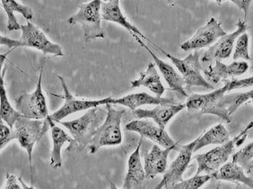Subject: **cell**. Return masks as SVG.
I'll return each instance as SVG.
<instances>
[{
	"instance_id": "10",
	"label": "cell",
	"mask_w": 253,
	"mask_h": 189,
	"mask_svg": "<svg viewBox=\"0 0 253 189\" xmlns=\"http://www.w3.org/2000/svg\"><path fill=\"white\" fill-rule=\"evenodd\" d=\"M100 108V107H99ZM99 108L87 110L84 115L72 121H61L60 124L69 131L75 141V149L83 148L89 145L96 130L99 127L101 118Z\"/></svg>"
},
{
	"instance_id": "35",
	"label": "cell",
	"mask_w": 253,
	"mask_h": 189,
	"mask_svg": "<svg viewBox=\"0 0 253 189\" xmlns=\"http://www.w3.org/2000/svg\"><path fill=\"white\" fill-rule=\"evenodd\" d=\"M237 7L239 8L240 10L243 11L244 12V21L247 22V17H248V13H249L250 8L253 1H237V0H233L231 1Z\"/></svg>"
},
{
	"instance_id": "37",
	"label": "cell",
	"mask_w": 253,
	"mask_h": 189,
	"mask_svg": "<svg viewBox=\"0 0 253 189\" xmlns=\"http://www.w3.org/2000/svg\"><path fill=\"white\" fill-rule=\"evenodd\" d=\"M109 184H110V189H132L131 188H124L123 187V189H119L116 187L115 184L113 182H111L110 180H108Z\"/></svg>"
},
{
	"instance_id": "12",
	"label": "cell",
	"mask_w": 253,
	"mask_h": 189,
	"mask_svg": "<svg viewBox=\"0 0 253 189\" xmlns=\"http://www.w3.org/2000/svg\"><path fill=\"white\" fill-rule=\"evenodd\" d=\"M227 35L220 22L214 17H211L206 25L200 27L191 38L182 43L181 49L183 51L199 50L211 47L220 38Z\"/></svg>"
},
{
	"instance_id": "9",
	"label": "cell",
	"mask_w": 253,
	"mask_h": 189,
	"mask_svg": "<svg viewBox=\"0 0 253 189\" xmlns=\"http://www.w3.org/2000/svg\"><path fill=\"white\" fill-rule=\"evenodd\" d=\"M43 68L44 60L42 62L39 78L35 91L30 94L23 93L15 100L17 111L30 119L45 120L49 116L47 99L43 93L42 86Z\"/></svg>"
},
{
	"instance_id": "19",
	"label": "cell",
	"mask_w": 253,
	"mask_h": 189,
	"mask_svg": "<svg viewBox=\"0 0 253 189\" xmlns=\"http://www.w3.org/2000/svg\"><path fill=\"white\" fill-rule=\"evenodd\" d=\"M120 3V1L118 0L102 1L101 14H102V20L119 25L120 26L124 27L131 35H137L139 38H142L152 44L153 42L149 41L148 38L143 35V33L137 27L134 26L127 20L122 11Z\"/></svg>"
},
{
	"instance_id": "18",
	"label": "cell",
	"mask_w": 253,
	"mask_h": 189,
	"mask_svg": "<svg viewBox=\"0 0 253 189\" xmlns=\"http://www.w3.org/2000/svg\"><path fill=\"white\" fill-rule=\"evenodd\" d=\"M177 148V143L170 148L162 149L154 144L151 150L144 155V169L146 179H153L160 174H164L168 169V156Z\"/></svg>"
},
{
	"instance_id": "2",
	"label": "cell",
	"mask_w": 253,
	"mask_h": 189,
	"mask_svg": "<svg viewBox=\"0 0 253 189\" xmlns=\"http://www.w3.org/2000/svg\"><path fill=\"white\" fill-rule=\"evenodd\" d=\"M20 30L22 35L20 40L11 39L1 35V46H6L10 49L21 47L35 48L44 54H52L55 57L64 55L60 45L50 41L39 27L30 21H27L26 25H21Z\"/></svg>"
},
{
	"instance_id": "34",
	"label": "cell",
	"mask_w": 253,
	"mask_h": 189,
	"mask_svg": "<svg viewBox=\"0 0 253 189\" xmlns=\"http://www.w3.org/2000/svg\"><path fill=\"white\" fill-rule=\"evenodd\" d=\"M4 189H23L22 184L19 181V178L14 174L7 173L6 174V182Z\"/></svg>"
},
{
	"instance_id": "8",
	"label": "cell",
	"mask_w": 253,
	"mask_h": 189,
	"mask_svg": "<svg viewBox=\"0 0 253 189\" xmlns=\"http://www.w3.org/2000/svg\"><path fill=\"white\" fill-rule=\"evenodd\" d=\"M227 92V86L225 84L223 87L208 94H194L187 97L185 107L188 111L215 115L225 123H231V116L222 106V97Z\"/></svg>"
},
{
	"instance_id": "14",
	"label": "cell",
	"mask_w": 253,
	"mask_h": 189,
	"mask_svg": "<svg viewBox=\"0 0 253 189\" xmlns=\"http://www.w3.org/2000/svg\"><path fill=\"white\" fill-rule=\"evenodd\" d=\"M126 130L140 134L141 137L146 138L157 145L164 148L174 146L177 142L172 140L166 129L148 119H138L129 122L126 125Z\"/></svg>"
},
{
	"instance_id": "30",
	"label": "cell",
	"mask_w": 253,
	"mask_h": 189,
	"mask_svg": "<svg viewBox=\"0 0 253 189\" xmlns=\"http://www.w3.org/2000/svg\"><path fill=\"white\" fill-rule=\"evenodd\" d=\"M253 160V142L247 144L232 156V161L240 165L246 171Z\"/></svg>"
},
{
	"instance_id": "21",
	"label": "cell",
	"mask_w": 253,
	"mask_h": 189,
	"mask_svg": "<svg viewBox=\"0 0 253 189\" xmlns=\"http://www.w3.org/2000/svg\"><path fill=\"white\" fill-rule=\"evenodd\" d=\"M51 139L52 148L50 155V166L53 169H61L62 165V149L66 142H69L66 151H73L75 149V141L70 134L59 126L51 128Z\"/></svg>"
},
{
	"instance_id": "15",
	"label": "cell",
	"mask_w": 253,
	"mask_h": 189,
	"mask_svg": "<svg viewBox=\"0 0 253 189\" xmlns=\"http://www.w3.org/2000/svg\"><path fill=\"white\" fill-rule=\"evenodd\" d=\"M249 68V64L246 61H234L231 63L225 64L222 61L215 60L211 65L203 68V75L207 81L214 86L227 78L245 74Z\"/></svg>"
},
{
	"instance_id": "23",
	"label": "cell",
	"mask_w": 253,
	"mask_h": 189,
	"mask_svg": "<svg viewBox=\"0 0 253 189\" xmlns=\"http://www.w3.org/2000/svg\"><path fill=\"white\" fill-rule=\"evenodd\" d=\"M142 139L143 138L141 137L137 148L129 155L128 158L127 170H126L124 184H123L124 188L132 189L133 183L141 184L146 179L145 169L142 166L140 157V148Z\"/></svg>"
},
{
	"instance_id": "31",
	"label": "cell",
	"mask_w": 253,
	"mask_h": 189,
	"mask_svg": "<svg viewBox=\"0 0 253 189\" xmlns=\"http://www.w3.org/2000/svg\"><path fill=\"white\" fill-rule=\"evenodd\" d=\"M3 8H7L14 12L20 13L25 17L27 21L32 20L34 17L33 9L26 4H22L20 1L14 0H2L1 1Z\"/></svg>"
},
{
	"instance_id": "27",
	"label": "cell",
	"mask_w": 253,
	"mask_h": 189,
	"mask_svg": "<svg viewBox=\"0 0 253 189\" xmlns=\"http://www.w3.org/2000/svg\"><path fill=\"white\" fill-rule=\"evenodd\" d=\"M250 100H253V88L246 92L225 94L222 99V106L231 116L241 105Z\"/></svg>"
},
{
	"instance_id": "13",
	"label": "cell",
	"mask_w": 253,
	"mask_h": 189,
	"mask_svg": "<svg viewBox=\"0 0 253 189\" xmlns=\"http://www.w3.org/2000/svg\"><path fill=\"white\" fill-rule=\"evenodd\" d=\"M197 139L187 145L181 146L178 155L168 168L163 179L154 189L168 188L183 180L184 173L186 171L194 153Z\"/></svg>"
},
{
	"instance_id": "26",
	"label": "cell",
	"mask_w": 253,
	"mask_h": 189,
	"mask_svg": "<svg viewBox=\"0 0 253 189\" xmlns=\"http://www.w3.org/2000/svg\"><path fill=\"white\" fill-rule=\"evenodd\" d=\"M230 134L223 124L215 125L197 139L194 153L200 149L212 145H222L230 141Z\"/></svg>"
},
{
	"instance_id": "11",
	"label": "cell",
	"mask_w": 253,
	"mask_h": 189,
	"mask_svg": "<svg viewBox=\"0 0 253 189\" xmlns=\"http://www.w3.org/2000/svg\"><path fill=\"white\" fill-rule=\"evenodd\" d=\"M237 29L233 33L224 35L213 46L202 52L201 60L203 68L213 63L215 60H225L233 53L235 43L240 35L246 33L248 29L247 22L240 20L237 22Z\"/></svg>"
},
{
	"instance_id": "16",
	"label": "cell",
	"mask_w": 253,
	"mask_h": 189,
	"mask_svg": "<svg viewBox=\"0 0 253 189\" xmlns=\"http://www.w3.org/2000/svg\"><path fill=\"white\" fill-rule=\"evenodd\" d=\"M132 37L135 38L137 43H138L141 46L145 48L147 52H148V53L150 54V56L153 57L155 65H156L157 68L159 70L162 76L164 78L169 89L172 90V91H174V92L177 93V94H181V95L183 96V97H188V94H187L185 89L186 84H185L183 78L181 76L179 72H177L172 65H169L168 62H165L164 60L159 58V57L150 49V47H147L146 45L145 44V43H144L137 35H132Z\"/></svg>"
},
{
	"instance_id": "6",
	"label": "cell",
	"mask_w": 253,
	"mask_h": 189,
	"mask_svg": "<svg viewBox=\"0 0 253 189\" xmlns=\"http://www.w3.org/2000/svg\"><path fill=\"white\" fill-rule=\"evenodd\" d=\"M60 81L61 86L63 90V95L60 96L64 100L63 104L60 108L57 109L52 114L49 115L47 119L44 120L51 128L55 125L56 123H60L62 120L65 119L69 115H73L78 112L89 110L90 109L99 108L107 104H111L113 97H107L105 98L97 99V100H85V99H78L74 97L69 88L67 87L66 82L63 77L57 76Z\"/></svg>"
},
{
	"instance_id": "39",
	"label": "cell",
	"mask_w": 253,
	"mask_h": 189,
	"mask_svg": "<svg viewBox=\"0 0 253 189\" xmlns=\"http://www.w3.org/2000/svg\"></svg>"
},
{
	"instance_id": "1",
	"label": "cell",
	"mask_w": 253,
	"mask_h": 189,
	"mask_svg": "<svg viewBox=\"0 0 253 189\" xmlns=\"http://www.w3.org/2000/svg\"><path fill=\"white\" fill-rule=\"evenodd\" d=\"M253 128V120L240 134L233 139L222 145H218L212 150L194 156L193 159L198 163L196 175L209 174L212 175L225 164L233 154L235 148L240 147L246 142L248 132Z\"/></svg>"
},
{
	"instance_id": "29",
	"label": "cell",
	"mask_w": 253,
	"mask_h": 189,
	"mask_svg": "<svg viewBox=\"0 0 253 189\" xmlns=\"http://www.w3.org/2000/svg\"><path fill=\"white\" fill-rule=\"evenodd\" d=\"M212 179V175L200 174L190 178L172 186V189H200Z\"/></svg>"
},
{
	"instance_id": "5",
	"label": "cell",
	"mask_w": 253,
	"mask_h": 189,
	"mask_svg": "<svg viewBox=\"0 0 253 189\" xmlns=\"http://www.w3.org/2000/svg\"><path fill=\"white\" fill-rule=\"evenodd\" d=\"M152 45L161 51L172 62L183 78L187 87L191 88L196 86V87L205 88L206 89L214 90V86L207 81L204 75L203 74V65L200 60L201 51L195 50L193 53L188 54L185 58L180 59L168 53L154 43Z\"/></svg>"
},
{
	"instance_id": "22",
	"label": "cell",
	"mask_w": 253,
	"mask_h": 189,
	"mask_svg": "<svg viewBox=\"0 0 253 189\" xmlns=\"http://www.w3.org/2000/svg\"><path fill=\"white\" fill-rule=\"evenodd\" d=\"M131 86L133 88H147L158 97H162L166 92V88L163 86L160 75L153 62L149 63L146 70L140 73L137 79L131 82Z\"/></svg>"
},
{
	"instance_id": "33",
	"label": "cell",
	"mask_w": 253,
	"mask_h": 189,
	"mask_svg": "<svg viewBox=\"0 0 253 189\" xmlns=\"http://www.w3.org/2000/svg\"><path fill=\"white\" fill-rule=\"evenodd\" d=\"M225 84L227 85L228 92L235 91V90L253 87V75L249 78H243V79L226 81Z\"/></svg>"
},
{
	"instance_id": "28",
	"label": "cell",
	"mask_w": 253,
	"mask_h": 189,
	"mask_svg": "<svg viewBox=\"0 0 253 189\" xmlns=\"http://www.w3.org/2000/svg\"><path fill=\"white\" fill-rule=\"evenodd\" d=\"M249 35L246 33H243L238 38L234 47V61L251 60L249 52Z\"/></svg>"
},
{
	"instance_id": "25",
	"label": "cell",
	"mask_w": 253,
	"mask_h": 189,
	"mask_svg": "<svg viewBox=\"0 0 253 189\" xmlns=\"http://www.w3.org/2000/svg\"><path fill=\"white\" fill-rule=\"evenodd\" d=\"M5 73L6 67L4 66L0 77V115L1 121L5 123L10 129H13L16 122L22 115L13 108L8 98L7 90L4 85Z\"/></svg>"
},
{
	"instance_id": "17",
	"label": "cell",
	"mask_w": 253,
	"mask_h": 189,
	"mask_svg": "<svg viewBox=\"0 0 253 189\" xmlns=\"http://www.w3.org/2000/svg\"><path fill=\"white\" fill-rule=\"evenodd\" d=\"M185 108V104L160 105L150 110L137 109L133 111V114L138 119L153 120L160 128L166 129L169 121Z\"/></svg>"
},
{
	"instance_id": "20",
	"label": "cell",
	"mask_w": 253,
	"mask_h": 189,
	"mask_svg": "<svg viewBox=\"0 0 253 189\" xmlns=\"http://www.w3.org/2000/svg\"><path fill=\"white\" fill-rule=\"evenodd\" d=\"M172 97H158L146 92L135 93L126 94L118 98H112L111 105H120L134 111L143 105H160L177 104Z\"/></svg>"
},
{
	"instance_id": "38",
	"label": "cell",
	"mask_w": 253,
	"mask_h": 189,
	"mask_svg": "<svg viewBox=\"0 0 253 189\" xmlns=\"http://www.w3.org/2000/svg\"><path fill=\"white\" fill-rule=\"evenodd\" d=\"M253 170V160L252 161H251V163H250L249 165H248V167H247V169L246 170V171L247 173H251V171Z\"/></svg>"
},
{
	"instance_id": "24",
	"label": "cell",
	"mask_w": 253,
	"mask_h": 189,
	"mask_svg": "<svg viewBox=\"0 0 253 189\" xmlns=\"http://www.w3.org/2000/svg\"><path fill=\"white\" fill-rule=\"evenodd\" d=\"M212 179L223 182L240 183L253 189V179L246 175L245 169L233 161L224 164L218 171L212 174Z\"/></svg>"
},
{
	"instance_id": "32",
	"label": "cell",
	"mask_w": 253,
	"mask_h": 189,
	"mask_svg": "<svg viewBox=\"0 0 253 189\" xmlns=\"http://www.w3.org/2000/svg\"><path fill=\"white\" fill-rule=\"evenodd\" d=\"M14 139L13 129H10L9 126L2 121L0 122V148L1 151L6 145H7Z\"/></svg>"
},
{
	"instance_id": "4",
	"label": "cell",
	"mask_w": 253,
	"mask_h": 189,
	"mask_svg": "<svg viewBox=\"0 0 253 189\" xmlns=\"http://www.w3.org/2000/svg\"><path fill=\"white\" fill-rule=\"evenodd\" d=\"M102 1L94 0L80 4L79 9L67 20L70 25L80 24L83 30L84 38L87 42L105 38V35L101 25Z\"/></svg>"
},
{
	"instance_id": "7",
	"label": "cell",
	"mask_w": 253,
	"mask_h": 189,
	"mask_svg": "<svg viewBox=\"0 0 253 189\" xmlns=\"http://www.w3.org/2000/svg\"><path fill=\"white\" fill-rule=\"evenodd\" d=\"M14 139L28 155L31 174V185H34L33 171V153L35 145L47 132L44 128V121L30 119L23 115L20 117L14 126Z\"/></svg>"
},
{
	"instance_id": "36",
	"label": "cell",
	"mask_w": 253,
	"mask_h": 189,
	"mask_svg": "<svg viewBox=\"0 0 253 189\" xmlns=\"http://www.w3.org/2000/svg\"><path fill=\"white\" fill-rule=\"evenodd\" d=\"M19 181H20L21 184H22V188H23V189H35L34 188L33 186L27 185L25 182H24L23 179H22V178H19Z\"/></svg>"
},
{
	"instance_id": "3",
	"label": "cell",
	"mask_w": 253,
	"mask_h": 189,
	"mask_svg": "<svg viewBox=\"0 0 253 189\" xmlns=\"http://www.w3.org/2000/svg\"><path fill=\"white\" fill-rule=\"evenodd\" d=\"M106 117L103 123L94 132L88 148L91 154H94L102 147L115 146L123 142L121 124L125 110H116L111 104L105 105Z\"/></svg>"
}]
</instances>
